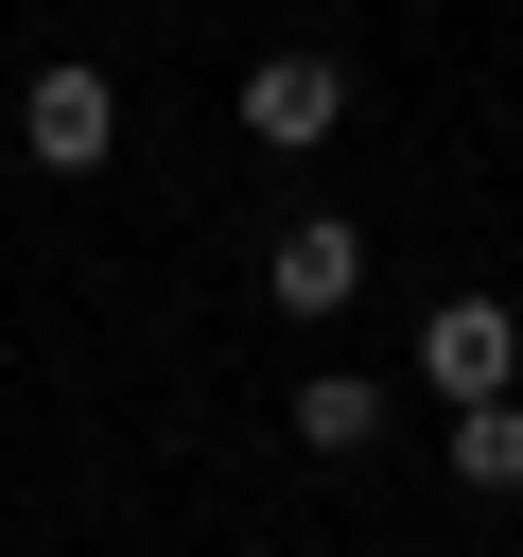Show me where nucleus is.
Listing matches in <instances>:
<instances>
[{
  "instance_id": "1",
  "label": "nucleus",
  "mask_w": 523,
  "mask_h": 557,
  "mask_svg": "<svg viewBox=\"0 0 523 557\" xmlns=\"http://www.w3.org/2000/svg\"><path fill=\"white\" fill-rule=\"evenodd\" d=\"M17 157H35V174H105V157H122V87H105L87 52H52V70L17 87Z\"/></svg>"
},
{
  "instance_id": "2",
  "label": "nucleus",
  "mask_w": 523,
  "mask_h": 557,
  "mask_svg": "<svg viewBox=\"0 0 523 557\" xmlns=\"http://www.w3.org/2000/svg\"><path fill=\"white\" fill-rule=\"evenodd\" d=\"M418 383H436V400H506V383H523V313H506V296H436V313H418Z\"/></svg>"
},
{
  "instance_id": "3",
  "label": "nucleus",
  "mask_w": 523,
  "mask_h": 557,
  "mask_svg": "<svg viewBox=\"0 0 523 557\" xmlns=\"http://www.w3.org/2000/svg\"><path fill=\"white\" fill-rule=\"evenodd\" d=\"M349 296H366V226L349 209H296L262 244V313H349Z\"/></svg>"
},
{
  "instance_id": "4",
  "label": "nucleus",
  "mask_w": 523,
  "mask_h": 557,
  "mask_svg": "<svg viewBox=\"0 0 523 557\" xmlns=\"http://www.w3.org/2000/svg\"><path fill=\"white\" fill-rule=\"evenodd\" d=\"M331 122H349V70H331V52H262V70H244V139H262V157H314Z\"/></svg>"
},
{
  "instance_id": "5",
  "label": "nucleus",
  "mask_w": 523,
  "mask_h": 557,
  "mask_svg": "<svg viewBox=\"0 0 523 557\" xmlns=\"http://www.w3.org/2000/svg\"><path fill=\"white\" fill-rule=\"evenodd\" d=\"M436 453H453V487H471V505H523V383H506V400H453V435H436Z\"/></svg>"
},
{
  "instance_id": "6",
  "label": "nucleus",
  "mask_w": 523,
  "mask_h": 557,
  "mask_svg": "<svg viewBox=\"0 0 523 557\" xmlns=\"http://www.w3.org/2000/svg\"><path fill=\"white\" fill-rule=\"evenodd\" d=\"M366 435H384V383H366V366H314V383H296V453H331V470H349Z\"/></svg>"
}]
</instances>
